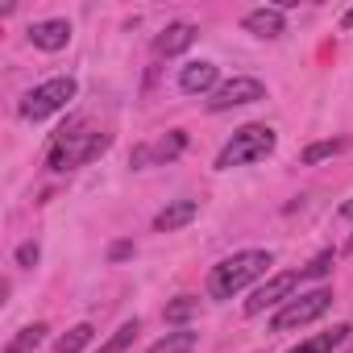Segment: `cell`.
Segmentation results:
<instances>
[{
    "mask_svg": "<svg viewBox=\"0 0 353 353\" xmlns=\"http://www.w3.org/2000/svg\"><path fill=\"white\" fill-rule=\"evenodd\" d=\"M108 141H112V137L100 133V129H92L88 117H71V121L54 133L46 162H50V170H71V166H83V162L100 158V154L108 150Z\"/></svg>",
    "mask_w": 353,
    "mask_h": 353,
    "instance_id": "cell-1",
    "label": "cell"
},
{
    "mask_svg": "<svg viewBox=\"0 0 353 353\" xmlns=\"http://www.w3.org/2000/svg\"><path fill=\"white\" fill-rule=\"evenodd\" d=\"M270 266H274V254L270 250H241V254H233V258H225V262L212 266L208 295L212 299H233L241 287H250L254 279H262Z\"/></svg>",
    "mask_w": 353,
    "mask_h": 353,
    "instance_id": "cell-2",
    "label": "cell"
},
{
    "mask_svg": "<svg viewBox=\"0 0 353 353\" xmlns=\"http://www.w3.org/2000/svg\"><path fill=\"white\" fill-rule=\"evenodd\" d=\"M274 129L270 125H241L229 141H225V150L216 154V170H233V166H245V162H262L270 150H274Z\"/></svg>",
    "mask_w": 353,
    "mask_h": 353,
    "instance_id": "cell-3",
    "label": "cell"
},
{
    "mask_svg": "<svg viewBox=\"0 0 353 353\" xmlns=\"http://www.w3.org/2000/svg\"><path fill=\"white\" fill-rule=\"evenodd\" d=\"M75 79L71 75H59V79H46V83H38L26 100H21V117L26 121H46V117H54L59 108H67L71 100H75Z\"/></svg>",
    "mask_w": 353,
    "mask_h": 353,
    "instance_id": "cell-4",
    "label": "cell"
},
{
    "mask_svg": "<svg viewBox=\"0 0 353 353\" xmlns=\"http://www.w3.org/2000/svg\"><path fill=\"white\" fill-rule=\"evenodd\" d=\"M328 307H332V291H328V287H316V291H307V295L291 299L287 307H279V312H274V320H270V328H274V332H291V328H303V324L320 320Z\"/></svg>",
    "mask_w": 353,
    "mask_h": 353,
    "instance_id": "cell-5",
    "label": "cell"
},
{
    "mask_svg": "<svg viewBox=\"0 0 353 353\" xmlns=\"http://www.w3.org/2000/svg\"><path fill=\"white\" fill-rule=\"evenodd\" d=\"M258 100H266V83L254 79V75H237V79L221 83L208 96V108L212 112H229V108H241V104H258Z\"/></svg>",
    "mask_w": 353,
    "mask_h": 353,
    "instance_id": "cell-6",
    "label": "cell"
},
{
    "mask_svg": "<svg viewBox=\"0 0 353 353\" xmlns=\"http://www.w3.org/2000/svg\"><path fill=\"white\" fill-rule=\"evenodd\" d=\"M299 283H303L299 274H274L266 287H258V291L245 299V316H262L266 307H279V303H283V299L299 287Z\"/></svg>",
    "mask_w": 353,
    "mask_h": 353,
    "instance_id": "cell-7",
    "label": "cell"
},
{
    "mask_svg": "<svg viewBox=\"0 0 353 353\" xmlns=\"http://www.w3.org/2000/svg\"><path fill=\"white\" fill-rule=\"evenodd\" d=\"M30 42L38 46V50H63L67 42H71V26L63 21V17H50V21H38V26H30Z\"/></svg>",
    "mask_w": 353,
    "mask_h": 353,
    "instance_id": "cell-8",
    "label": "cell"
},
{
    "mask_svg": "<svg viewBox=\"0 0 353 353\" xmlns=\"http://www.w3.org/2000/svg\"><path fill=\"white\" fill-rule=\"evenodd\" d=\"M241 26H245V34H254V38H283V34H287V21H283V13H279L274 5L245 13Z\"/></svg>",
    "mask_w": 353,
    "mask_h": 353,
    "instance_id": "cell-9",
    "label": "cell"
},
{
    "mask_svg": "<svg viewBox=\"0 0 353 353\" xmlns=\"http://www.w3.org/2000/svg\"><path fill=\"white\" fill-rule=\"evenodd\" d=\"M179 92H188V96L216 92V63H188L179 71Z\"/></svg>",
    "mask_w": 353,
    "mask_h": 353,
    "instance_id": "cell-10",
    "label": "cell"
},
{
    "mask_svg": "<svg viewBox=\"0 0 353 353\" xmlns=\"http://www.w3.org/2000/svg\"><path fill=\"white\" fill-rule=\"evenodd\" d=\"M196 216H200V204H196V200H174V204H166V208L154 216V229H158V233H174V229L192 225Z\"/></svg>",
    "mask_w": 353,
    "mask_h": 353,
    "instance_id": "cell-11",
    "label": "cell"
},
{
    "mask_svg": "<svg viewBox=\"0 0 353 353\" xmlns=\"http://www.w3.org/2000/svg\"><path fill=\"white\" fill-rule=\"evenodd\" d=\"M196 42V26L192 21H174V26H166V34L158 38V54H183L188 46Z\"/></svg>",
    "mask_w": 353,
    "mask_h": 353,
    "instance_id": "cell-12",
    "label": "cell"
},
{
    "mask_svg": "<svg viewBox=\"0 0 353 353\" xmlns=\"http://www.w3.org/2000/svg\"><path fill=\"white\" fill-rule=\"evenodd\" d=\"M349 324H336V328H328V332H320V336H312V341H303L299 349H291V353H332L336 345H345L349 341Z\"/></svg>",
    "mask_w": 353,
    "mask_h": 353,
    "instance_id": "cell-13",
    "label": "cell"
},
{
    "mask_svg": "<svg viewBox=\"0 0 353 353\" xmlns=\"http://www.w3.org/2000/svg\"><path fill=\"white\" fill-rule=\"evenodd\" d=\"M192 349H196V332H166L145 353H192Z\"/></svg>",
    "mask_w": 353,
    "mask_h": 353,
    "instance_id": "cell-14",
    "label": "cell"
},
{
    "mask_svg": "<svg viewBox=\"0 0 353 353\" xmlns=\"http://www.w3.org/2000/svg\"><path fill=\"white\" fill-rule=\"evenodd\" d=\"M46 341V324H30V328H21L9 345H5V353H30V349H38Z\"/></svg>",
    "mask_w": 353,
    "mask_h": 353,
    "instance_id": "cell-15",
    "label": "cell"
},
{
    "mask_svg": "<svg viewBox=\"0 0 353 353\" xmlns=\"http://www.w3.org/2000/svg\"><path fill=\"white\" fill-rule=\"evenodd\" d=\"M92 336H96V328H92V324H75L71 332H63V336L54 341V349H59V353H79Z\"/></svg>",
    "mask_w": 353,
    "mask_h": 353,
    "instance_id": "cell-16",
    "label": "cell"
},
{
    "mask_svg": "<svg viewBox=\"0 0 353 353\" xmlns=\"http://www.w3.org/2000/svg\"><path fill=\"white\" fill-rule=\"evenodd\" d=\"M137 332H141V324H137V320L121 324V328H117V332H112V336H108V341L100 345V353H125V349L133 345V336H137Z\"/></svg>",
    "mask_w": 353,
    "mask_h": 353,
    "instance_id": "cell-17",
    "label": "cell"
},
{
    "mask_svg": "<svg viewBox=\"0 0 353 353\" xmlns=\"http://www.w3.org/2000/svg\"><path fill=\"white\" fill-rule=\"evenodd\" d=\"M341 150H349V141H345V137H336V141H316V145H307V150H303V162H307V166H316V162H324V158H332V154H341Z\"/></svg>",
    "mask_w": 353,
    "mask_h": 353,
    "instance_id": "cell-18",
    "label": "cell"
},
{
    "mask_svg": "<svg viewBox=\"0 0 353 353\" xmlns=\"http://www.w3.org/2000/svg\"><path fill=\"white\" fill-rule=\"evenodd\" d=\"M200 312V303L192 299V295H179L174 303H166V324H183V320H192Z\"/></svg>",
    "mask_w": 353,
    "mask_h": 353,
    "instance_id": "cell-19",
    "label": "cell"
},
{
    "mask_svg": "<svg viewBox=\"0 0 353 353\" xmlns=\"http://www.w3.org/2000/svg\"><path fill=\"white\" fill-rule=\"evenodd\" d=\"M328 270H332V254H320V258H312V266L299 270V279H324Z\"/></svg>",
    "mask_w": 353,
    "mask_h": 353,
    "instance_id": "cell-20",
    "label": "cell"
},
{
    "mask_svg": "<svg viewBox=\"0 0 353 353\" xmlns=\"http://www.w3.org/2000/svg\"><path fill=\"white\" fill-rule=\"evenodd\" d=\"M34 262H38V245H34V241H26V245L17 250V266H34Z\"/></svg>",
    "mask_w": 353,
    "mask_h": 353,
    "instance_id": "cell-21",
    "label": "cell"
},
{
    "mask_svg": "<svg viewBox=\"0 0 353 353\" xmlns=\"http://www.w3.org/2000/svg\"><path fill=\"white\" fill-rule=\"evenodd\" d=\"M129 254H133V245H129V241H117V245H112V258H117V262H121V258H129Z\"/></svg>",
    "mask_w": 353,
    "mask_h": 353,
    "instance_id": "cell-22",
    "label": "cell"
},
{
    "mask_svg": "<svg viewBox=\"0 0 353 353\" xmlns=\"http://www.w3.org/2000/svg\"><path fill=\"white\" fill-rule=\"evenodd\" d=\"M341 26H345V30H353V9L345 13V21H341Z\"/></svg>",
    "mask_w": 353,
    "mask_h": 353,
    "instance_id": "cell-23",
    "label": "cell"
},
{
    "mask_svg": "<svg viewBox=\"0 0 353 353\" xmlns=\"http://www.w3.org/2000/svg\"><path fill=\"white\" fill-rule=\"evenodd\" d=\"M341 216H349V221H353V200H349V204L341 208Z\"/></svg>",
    "mask_w": 353,
    "mask_h": 353,
    "instance_id": "cell-24",
    "label": "cell"
},
{
    "mask_svg": "<svg viewBox=\"0 0 353 353\" xmlns=\"http://www.w3.org/2000/svg\"><path fill=\"white\" fill-rule=\"evenodd\" d=\"M349 250H353V241H349Z\"/></svg>",
    "mask_w": 353,
    "mask_h": 353,
    "instance_id": "cell-25",
    "label": "cell"
}]
</instances>
